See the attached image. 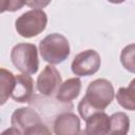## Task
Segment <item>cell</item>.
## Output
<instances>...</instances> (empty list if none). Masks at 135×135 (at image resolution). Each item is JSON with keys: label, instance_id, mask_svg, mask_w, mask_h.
I'll list each match as a JSON object with an SVG mask.
<instances>
[{"label": "cell", "instance_id": "18", "mask_svg": "<svg viewBox=\"0 0 135 135\" xmlns=\"http://www.w3.org/2000/svg\"><path fill=\"white\" fill-rule=\"evenodd\" d=\"M110 3H114V4H120V3H123L126 0H108Z\"/></svg>", "mask_w": 135, "mask_h": 135}, {"label": "cell", "instance_id": "1", "mask_svg": "<svg viewBox=\"0 0 135 135\" xmlns=\"http://www.w3.org/2000/svg\"><path fill=\"white\" fill-rule=\"evenodd\" d=\"M115 96L113 84L103 78L92 81L86 88L85 95L78 103V112L83 120L96 112L104 111Z\"/></svg>", "mask_w": 135, "mask_h": 135}, {"label": "cell", "instance_id": "6", "mask_svg": "<svg viewBox=\"0 0 135 135\" xmlns=\"http://www.w3.org/2000/svg\"><path fill=\"white\" fill-rule=\"evenodd\" d=\"M100 64L101 59L99 54L95 50H85L75 56L71 64V70L74 75L79 77L91 76L98 72Z\"/></svg>", "mask_w": 135, "mask_h": 135}, {"label": "cell", "instance_id": "3", "mask_svg": "<svg viewBox=\"0 0 135 135\" xmlns=\"http://www.w3.org/2000/svg\"><path fill=\"white\" fill-rule=\"evenodd\" d=\"M39 52L44 61L50 64H59L70 56V42L63 35L53 33L40 41Z\"/></svg>", "mask_w": 135, "mask_h": 135}, {"label": "cell", "instance_id": "16", "mask_svg": "<svg viewBox=\"0 0 135 135\" xmlns=\"http://www.w3.org/2000/svg\"><path fill=\"white\" fill-rule=\"evenodd\" d=\"M26 3V0H0V12H16Z\"/></svg>", "mask_w": 135, "mask_h": 135}, {"label": "cell", "instance_id": "12", "mask_svg": "<svg viewBox=\"0 0 135 135\" xmlns=\"http://www.w3.org/2000/svg\"><path fill=\"white\" fill-rule=\"evenodd\" d=\"M16 83V76L5 69L0 70V104L3 105L14 91Z\"/></svg>", "mask_w": 135, "mask_h": 135}, {"label": "cell", "instance_id": "7", "mask_svg": "<svg viewBox=\"0 0 135 135\" xmlns=\"http://www.w3.org/2000/svg\"><path fill=\"white\" fill-rule=\"evenodd\" d=\"M62 83L61 75L54 64L46 65L37 78V90L43 96H53L57 94Z\"/></svg>", "mask_w": 135, "mask_h": 135}, {"label": "cell", "instance_id": "11", "mask_svg": "<svg viewBox=\"0 0 135 135\" xmlns=\"http://www.w3.org/2000/svg\"><path fill=\"white\" fill-rule=\"evenodd\" d=\"M81 91V80L78 77L69 78L64 82L61 83L56 98L60 102H71L72 100L76 99Z\"/></svg>", "mask_w": 135, "mask_h": 135}, {"label": "cell", "instance_id": "10", "mask_svg": "<svg viewBox=\"0 0 135 135\" xmlns=\"http://www.w3.org/2000/svg\"><path fill=\"white\" fill-rule=\"evenodd\" d=\"M111 128V119L108 114L103 111L96 112L85 119V130L86 135H105L109 134Z\"/></svg>", "mask_w": 135, "mask_h": 135}, {"label": "cell", "instance_id": "2", "mask_svg": "<svg viewBox=\"0 0 135 135\" xmlns=\"http://www.w3.org/2000/svg\"><path fill=\"white\" fill-rule=\"evenodd\" d=\"M11 124L19 131L20 135L51 134V131L43 123L41 116L31 108L16 109L12 114Z\"/></svg>", "mask_w": 135, "mask_h": 135}, {"label": "cell", "instance_id": "15", "mask_svg": "<svg viewBox=\"0 0 135 135\" xmlns=\"http://www.w3.org/2000/svg\"><path fill=\"white\" fill-rule=\"evenodd\" d=\"M120 62L130 73L135 74V43L128 44L120 53Z\"/></svg>", "mask_w": 135, "mask_h": 135}, {"label": "cell", "instance_id": "13", "mask_svg": "<svg viewBox=\"0 0 135 135\" xmlns=\"http://www.w3.org/2000/svg\"><path fill=\"white\" fill-rule=\"evenodd\" d=\"M116 100L119 105L129 111H135V78L128 88H120L116 93Z\"/></svg>", "mask_w": 135, "mask_h": 135}, {"label": "cell", "instance_id": "14", "mask_svg": "<svg viewBox=\"0 0 135 135\" xmlns=\"http://www.w3.org/2000/svg\"><path fill=\"white\" fill-rule=\"evenodd\" d=\"M111 128L109 134H120L124 135L129 132L130 129V119L129 116L123 112H117L110 116Z\"/></svg>", "mask_w": 135, "mask_h": 135}, {"label": "cell", "instance_id": "17", "mask_svg": "<svg viewBox=\"0 0 135 135\" xmlns=\"http://www.w3.org/2000/svg\"><path fill=\"white\" fill-rule=\"evenodd\" d=\"M52 0H26V5L32 7V8H36V9H41L44 8L45 6H47L51 3Z\"/></svg>", "mask_w": 135, "mask_h": 135}, {"label": "cell", "instance_id": "4", "mask_svg": "<svg viewBox=\"0 0 135 135\" xmlns=\"http://www.w3.org/2000/svg\"><path fill=\"white\" fill-rule=\"evenodd\" d=\"M11 60L14 66L22 74L33 75L39 69L38 50L33 43H18L11 51Z\"/></svg>", "mask_w": 135, "mask_h": 135}, {"label": "cell", "instance_id": "9", "mask_svg": "<svg viewBox=\"0 0 135 135\" xmlns=\"http://www.w3.org/2000/svg\"><path fill=\"white\" fill-rule=\"evenodd\" d=\"M34 97V80L26 74L16 76V83L12 93V98L16 102L27 103Z\"/></svg>", "mask_w": 135, "mask_h": 135}, {"label": "cell", "instance_id": "5", "mask_svg": "<svg viewBox=\"0 0 135 135\" xmlns=\"http://www.w3.org/2000/svg\"><path fill=\"white\" fill-rule=\"evenodd\" d=\"M47 24V16L44 11L33 8L23 13L15 21L17 33L23 38H33L41 34Z\"/></svg>", "mask_w": 135, "mask_h": 135}, {"label": "cell", "instance_id": "8", "mask_svg": "<svg viewBox=\"0 0 135 135\" xmlns=\"http://www.w3.org/2000/svg\"><path fill=\"white\" fill-rule=\"evenodd\" d=\"M80 131V119L72 112L59 114L54 121V133L57 135H76Z\"/></svg>", "mask_w": 135, "mask_h": 135}]
</instances>
